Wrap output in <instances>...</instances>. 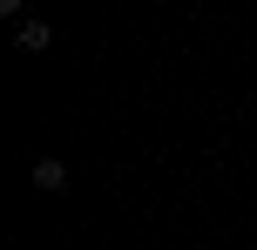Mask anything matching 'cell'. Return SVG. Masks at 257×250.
I'll return each mask as SVG.
<instances>
[{
	"mask_svg": "<svg viewBox=\"0 0 257 250\" xmlns=\"http://www.w3.org/2000/svg\"><path fill=\"white\" fill-rule=\"evenodd\" d=\"M61 183H68V162L41 156V162H34V189H61Z\"/></svg>",
	"mask_w": 257,
	"mask_h": 250,
	"instance_id": "1",
	"label": "cell"
},
{
	"mask_svg": "<svg viewBox=\"0 0 257 250\" xmlns=\"http://www.w3.org/2000/svg\"><path fill=\"white\" fill-rule=\"evenodd\" d=\"M21 48L48 54V48H54V27H48V21H27V27H21Z\"/></svg>",
	"mask_w": 257,
	"mask_h": 250,
	"instance_id": "2",
	"label": "cell"
},
{
	"mask_svg": "<svg viewBox=\"0 0 257 250\" xmlns=\"http://www.w3.org/2000/svg\"><path fill=\"white\" fill-rule=\"evenodd\" d=\"M203 250H210V243H203Z\"/></svg>",
	"mask_w": 257,
	"mask_h": 250,
	"instance_id": "3",
	"label": "cell"
}]
</instances>
